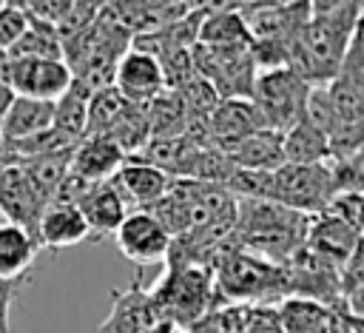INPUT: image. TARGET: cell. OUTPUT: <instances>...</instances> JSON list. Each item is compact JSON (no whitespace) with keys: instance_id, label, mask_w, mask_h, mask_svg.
Here are the masks:
<instances>
[{"instance_id":"obj_27","label":"cell","mask_w":364,"mask_h":333,"mask_svg":"<svg viewBox=\"0 0 364 333\" xmlns=\"http://www.w3.org/2000/svg\"><path fill=\"white\" fill-rule=\"evenodd\" d=\"M37 253H40V245L28 231L6 219L0 222V279L31 276Z\"/></svg>"},{"instance_id":"obj_40","label":"cell","mask_w":364,"mask_h":333,"mask_svg":"<svg viewBox=\"0 0 364 333\" xmlns=\"http://www.w3.org/2000/svg\"><path fill=\"white\" fill-rule=\"evenodd\" d=\"M9 80H11V57L6 51H0V88H9Z\"/></svg>"},{"instance_id":"obj_45","label":"cell","mask_w":364,"mask_h":333,"mask_svg":"<svg viewBox=\"0 0 364 333\" xmlns=\"http://www.w3.org/2000/svg\"><path fill=\"white\" fill-rule=\"evenodd\" d=\"M0 222H3V216H0Z\"/></svg>"},{"instance_id":"obj_23","label":"cell","mask_w":364,"mask_h":333,"mask_svg":"<svg viewBox=\"0 0 364 333\" xmlns=\"http://www.w3.org/2000/svg\"><path fill=\"white\" fill-rule=\"evenodd\" d=\"M117 182L134 211L151 208L171 188V176L165 171H159L148 162H139V159H125L122 168L117 171Z\"/></svg>"},{"instance_id":"obj_11","label":"cell","mask_w":364,"mask_h":333,"mask_svg":"<svg viewBox=\"0 0 364 333\" xmlns=\"http://www.w3.org/2000/svg\"><path fill=\"white\" fill-rule=\"evenodd\" d=\"M156 313L151 305V293L142 282V268L128 287L111 290V313L97 327V333H151L156 327Z\"/></svg>"},{"instance_id":"obj_36","label":"cell","mask_w":364,"mask_h":333,"mask_svg":"<svg viewBox=\"0 0 364 333\" xmlns=\"http://www.w3.org/2000/svg\"><path fill=\"white\" fill-rule=\"evenodd\" d=\"M28 285V276H20V279H0V330L3 333H11V322H9V313H11V305L14 299L20 296V290Z\"/></svg>"},{"instance_id":"obj_43","label":"cell","mask_w":364,"mask_h":333,"mask_svg":"<svg viewBox=\"0 0 364 333\" xmlns=\"http://www.w3.org/2000/svg\"><path fill=\"white\" fill-rule=\"evenodd\" d=\"M344 333H361V327H350V330H344Z\"/></svg>"},{"instance_id":"obj_32","label":"cell","mask_w":364,"mask_h":333,"mask_svg":"<svg viewBox=\"0 0 364 333\" xmlns=\"http://www.w3.org/2000/svg\"><path fill=\"white\" fill-rule=\"evenodd\" d=\"M247 305H213L182 333H242L247 322Z\"/></svg>"},{"instance_id":"obj_13","label":"cell","mask_w":364,"mask_h":333,"mask_svg":"<svg viewBox=\"0 0 364 333\" xmlns=\"http://www.w3.org/2000/svg\"><path fill=\"white\" fill-rule=\"evenodd\" d=\"M71 85V71L63 60H11L9 88L17 97L54 102Z\"/></svg>"},{"instance_id":"obj_25","label":"cell","mask_w":364,"mask_h":333,"mask_svg":"<svg viewBox=\"0 0 364 333\" xmlns=\"http://www.w3.org/2000/svg\"><path fill=\"white\" fill-rule=\"evenodd\" d=\"M273 310H276L282 333H321L341 316L333 307H324V305H318L313 299H301V296H284L282 302L273 305Z\"/></svg>"},{"instance_id":"obj_16","label":"cell","mask_w":364,"mask_h":333,"mask_svg":"<svg viewBox=\"0 0 364 333\" xmlns=\"http://www.w3.org/2000/svg\"><path fill=\"white\" fill-rule=\"evenodd\" d=\"M108 9L131 37L151 34L193 11L185 0H114Z\"/></svg>"},{"instance_id":"obj_34","label":"cell","mask_w":364,"mask_h":333,"mask_svg":"<svg viewBox=\"0 0 364 333\" xmlns=\"http://www.w3.org/2000/svg\"><path fill=\"white\" fill-rule=\"evenodd\" d=\"M26 31V11L14 6H0V51H9Z\"/></svg>"},{"instance_id":"obj_10","label":"cell","mask_w":364,"mask_h":333,"mask_svg":"<svg viewBox=\"0 0 364 333\" xmlns=\"http://www.w3.org/2000/svg\"><path fill=\"white\" fill-rule=\"evenodd\" d=\"M114 239H117V248L122 250V256L131 259L136 268L165 262L168 248H171V236L159 225V219L139 208L131 211L119 222V228L114 231Z\"/></svg>"},{"instance_id":"obj_8","label":"cell","mask_w":364,"mask_h":333,"mask_svg":"<svg viewBox=\"0 0 364 333\" xmlns=\"http://www.w3.org/2000/svg\"><path fill=\"white\" fill-rule=\"evenodd\" d=\"M250 43H279L287 46L296 40V34L310 20V3L307 0H259L239 9Z\"/></svg>"},{"instance_id":"obj_28","label":"cell","mask_w":364,"mask_h":333,"mask_svg":"<svg viewBox=\"0 0 364 333\" xmlns=\"http://www.w3.org/2000/svg\"><path fill=\"white\" fill-rule=\"evenodd\" d=\"M282 154H284V162L290 165H316L330 159L324 134L304 117L282 134Z\"/></svg>"},{"instance_id":"obj_29","label":"cell","mask_w":364,"mask_h":333,"mask_svg":"<svg viewBox=\"0 0 364 333\" xmlns=\"http://www.w3.org/2000/svg\"><path fill=\"white\" fill-rule=\"evenodd\" d=\"M6 54L11 60H63V46L54 26L26 14V31Z\"/></svg>"},{"instance_id":"obj_37","label":"cell","mask_w":364,"mask_h":333,"mask_svg":"<svg viewBox=\"0 0 364 333\" xmlns=\"http://www.w3.org/2000/svg\"><path fill=\"white\" fill-rule=\"evenodd\" d=\"M242 333H282L279 319H276V310H273L270 305L250 307V313H247V322H245V330H242Z\"/></svg>"},{"instance_id":"obj_44","label":"cell","mask_w":364,"mask_h":333,"mask_svg":"<svg viewBox=\"0 0 364 333\" xmlns=\"http://www.w3.org/2000/svg\"><path fill=\"white\" fill-rule=\"evenodd\" d=\"M0 6H6V0H0Z\"/></svg>"},{"instance_id":"obj_9","label":"cell","mask_w":364,"mask_h":333,"mask_svg":"<svg viewBox=\"0 0 364 333\" xmlns=\"http://www.w3.org/2000/svg\"><path fill=\"white\" fill-rule=\"evenodd\" d=\"M327 100L341 122H364V51L361 28L353 34L336 77L324 85Z\"/></svg>"},{"instance_id":"obj_5","label":"cell","mask_w":364,"mask_h":333,"mask_svg":"<svg viewBox=\"0 0 364 333\" xmlns=\"http://www.w3.org/2000/svg\"><path fill=\"white\" fill-rule=\"evenodd\" d=\"M310 85L296 77L290 68H270L259 71L250 88V102L256 105L264 128L284 134L304 117V102H307Z\"/></svg>"},{"instance_id":"obj_17","label":"cell","mask_w":364,"mask_h":333,"mask_svg":"<svg viewBox=\"0 0 364 333\" xmlns=\"http://www.w3.org/2000/svg\"><path fill=\"white\" fill-rule=\"evenodd\" d=\"M125 162V154L117 148V142L108 134H88L71 148L68 174L82 176L85 182H102L111 179Z\"/></svg>"},{"instance_id":"obj_14","label":"cell","mask_w":364,"mask_h":333,"mask_svg":"<svg viewBox=\"0 0 364 333\" xmlns=\"http://www.w3.org/2000/svg\"><path fill=\"white\" fill-rule=\"evenodd\" d=\"M114 88L131 102V105H145L151 102L156 94L165 91V77L162 68L156 63V57L128 48L114 71Z\"/></svg>"},{"instance_id":"obj_18","label":"cell","mask_w":364,"mask_h":333,"mask_svg":"<svg viewBox=\"0 0 364 333\" xmlns=\"http://www.w3.org/2000/svg\"><path fill=\"white\" fill-rule=\"evenodd\" d=\"M216 151H222L233 168H245V171H276L279 165H284V154H282V134L270 131V128H259L250 131L239 139L213 145Z\"/></svg>"},{"instance_id":"obj_35","label":"cell","mask_w":364,"mask_h":333,"mask_svg":"<svg viewBox=\"0 0 364 333\" xmlns=\"http://www.w3.org/2000/svg\"><path fill=\"white\" fill-rule=\"evenodd\" d=\"M71 3L74 0H31L26 6V14L48 23V26H57L68 11H71Z\"/></svg>"},{"instance_id":"obj_7","label":"cell","mask_w":364,"mask_h":333,"mask_svg":"<svg viewBox=\"0 0 364 333\" xmlns=\"http://www.w3.org/2000/svg\"><path fill=\"white\" fill-rule=\"evenodd\" d=\"M330 196H333V188H330L327 162H316V165L284 162L273 171V202H279L290 211L316 216L324 211Z\"/></svg>"},{"instance_id":"obj_26","label":"cell","mask_w":364,"mask_h":333,"mask_svg":"<svg viewBox=\"0 0 364 333\" xmlns=\"http://www.w3.org/2000/svg\"><path fill=\"white\" fill-rule=\"evenodd\" d=\"M68 159H71V148H57V151H46V154L26 157V159L6 162V165H17L23 176L28 179V185L34 188V194L48 205L57 185L68 174Z\"/></svg>"},{"instance_id":"obj_30","label":"cell","mask_w":364,"mask_h":333,"mask_svg":"<svg viewBox=\"0 0 364 333\" xmlns=\"http://www.w3.org/2000/svg\"><path fill=\"white\" fill-rule=\"evenodd\" d=\"M196 43L216 46V48L250 46V34H247V26L239 11H205L202 23H199Z\"/></svg>"},{"instance_id":"obj_33","label":"cell","mask_w":364,"mask_h":333,"mask_svg":"<svg viewBox=\"0 0 364 333\" xmlns=\"http://www.w3.org/2000/svg\"><path fill=\"white\" fill-rule=\"evenodd\" d=\"M321 213H327L361 233V194H336L327 199Z\"/></svg>"},{"instance_id":"obj_38","label":"cell","mask_w":364,"mask_h":333,"mask_svg":"<svg viewBox=\"0 0 364 333\" xmlns=\"http://www.w3.org/2000/svg\"><path fill=\"white\" fill-rule=\"evenodd\" d=\"M191 9H202V11H239L242 6L259 3V0H185Z\"/></svg>"},{"instance_id":"obj_20","label":"cell","mask_w":364,"mask_h":333,"mask_svg":"<svg viewBox=\"0 0 364 333\" xmlns=\"http://www.w3.org/2000/svg\"><path fill=\"white\" fill-rule=\"evenodd\" d=\"M51 114H54V102L11 94V100L0 117V145L17 142L23 137H31L37 131L51 128Z\"/></svg>"},{"instance_id":"obj_24","label":"cell","mask_w":364,"mask_h":333,"mask_svg":"<svg viewBox=\"0 0 364 333\" xmlns=\"http://www.w3.org/2000/svg\"><path fill=\"white\" fill-rule=\"evenodd\" d=\"M88 97H91V91L71 80L65 94H60L54 100L51 131L57 134V139L65 148H74L88 134Z\"/></svg>"},{"instance_id":"obj_12","label":"cell","mask_w":364,"mask_h":333,"mask_svg":"<svg viewBox=\"0 0 364 333\" xmlns=\"http://www.w3.org/2000/svg\"><path fill=\"white\" fill-rule=\"evenodd\" d=\"M77 211L82 213L91 239L100 242L105 236H114V231L119 228V222L131 213V202L125 199V194H122V188L117 182V174H114L111 179L94 182L88 188V194L80 199Z\"/></svg>"},{"instance_id":"obj_31","label":"cell","mask_w":364,"mask_h":333,"mask_svg":"<svg viewBox=\"0 0 364 333\" xmlns=\"http://www.w3.org/2000/svg\"><path fill=\"white\" fill-rule=\"evenodd\" d=\"M128 108H131V102L114 85H105V88L94 91L88 97V134H108L122 120V114Z\"/></svg>"},{"instance_id":"obj_19","label":"cell","mask_w":364,"mask_h":333,"mask_svg":"<svg viewBox=\"0 0 364 333\" xmlns=\"http://www.w3.org/2000/svg\"><path fill=\"white\" fill-rule=\"evenodd\" d=\"M40 250H63L71 245H80L85 239H91L88 225L82 219V213L74 205H48L37 222V233H34Z\"/></svg>"},{"instance_id":"obj_21","label":"cell","mask_w":364,"mask_h":333,"mask_svg":"<svg viewBox=\"0 0 364 333\" xmlns=\"http://www.w3.org/2000/svg\"><path fill=\"white\" fill-rule=\"evenodd\" d=\"M259 128L264 122L250 100H219L208 117V145H222Z\"/></svg>"},{"instance_id":"obj_3","label":"cell","mask_w":364,"mask_h":333,"mask_svg":"<svg viewBox=\"0 0 364 333\" xmlns=\"http://www.w3.org/2000/svg\"><path fill=\"white\" fill-rule=\"evenodd\" d=\"M210 273H213L216 305H247V307L270 305L273 307L276 302L290 296L287 268L273 265L262 256H253L242 250L236 242L216 256V262L210 265Z\"/></svg>"},{"instance_id":"obj_2","label":"cell","mask_w":364,"mask_h":333,"mask_svg":"<svg viewBox=\"0 0 364 333\" xmlns=\"http://www.w3.org/2000/svg\"><path fill=\"white\" fill-rule=\"evenodd\" d=\"M310 216L290 211L273 199H236L233 242L273 265H287L304 242Z\"/></svg>"},{"instance_id":"obj_1","label":"cell","mask_w":364,"mask_h":333,"mask_svg":"<svg viewBox=\"0 0 364 333\" xmlns=\"http://www.w3.org/2000/svg\"><path fill=\"white\" fill-rule=\"evenodd\" d=\"M361 11L364 0H353L330 14H310L304 28L290 43L287 68L310 88L327 85L336 77L353 34L361 28Z\"/></svg>"},{"instance_id":"obj_22","label":"cell","mask_w":364,"mask_h":333,"mask_svg":"<svg viewBox=\"0 0 364 333\" xmlns=\"http://www.w3.org/2000/svg\"><path fill=\"white\" fill-rule=\"evenodd\" d=\"M358 242H361L358 231H353L350 225H344V222H338L327 213L310 216L307 231H304V245L313 248L316 253H321L324 259L336 262V265H344V259L355 250Z\"/></svg>"},{"instance_id":"obj_4","label":"cell","mask_w":364,"mask_h":333,"mask_svg":"<svg viewBox=\"0 0 364 333\" xmlns=\"http://www.w3.org/2000/svg\"><path fill=\"white\" fill-rule=\"evenodd\" d=\"M151 305L159 324H173L185 330L193 324L202 313H208L216 305L213 296V273L202 265H179L165 262L162 279L148 287Z\"/></svg>"},{"instance_id":"obj_6","label":"cell","mask_w":364,"mask_h":333,"mask_svg":"<svg viewBox=\"0 0 364 333\" xmlns=\"http://www.w3.org/2000/svg\"><path fill=\"white\" fill-rule=\"evenodd\" d=\"M193 74L205 80L219 100H250V88L256 80V65L250 57V46H202L193 48Z\"/></svg>"},{"instance_id":"obj_42","label":"cell","mask_w":364,"mask_h":333,"mask_svg":"<svg viewBox=\"0 0 364 333\" xmlns=\"http://www.w3.org/2000/svg\"><path fill=\"white\" fill-rule=\"evenodd\" d=\"M6 3H9V6H14V9H23V11H26V6H28L31 0H6Z\"/></svg>"},{"instance_id":"obj_15","label":"cell","mask_w":364,"mask_h":333,"mask_svg":"<svg viewBox=\"0 0 364 333\" xmlns=\"http://www.w3.org/2000/svg\"><path fill=\"white\" fill-rule=\"evenodd\" d=\"M46 208L48 205L34 194V188L28 185V179L17 165H0V216L6 222L20 225L34 236Z\"/></svg>"},{"instance_id":"obj_46","label":"cell","mask_w":364,"mask_h":333,"mask_svg":"<svg viewBox=\"0 0 364 333\" xmlns=\"http://www.w3.org/2000/svg\"><path fill=\"white\" fill-rule=\"evenodd\" d=\"M0 333H3V330H0Z\"/></svg>"},{"instance_id":"obj_39","label":"cell","mask_w":364,"mask_h":333,"mask_svg":"<svg viewBox=\"0 0 364 333\" xmlns=\"http://www.w3.org/2000/svg\"><path fill=\"white\" fill-rule=\"evenodd\" d=\"M307 3H310V14H330V11H336L353 0H307Z\"/></svg>"},{"instance_id":"obj_41","label":"cell","mask_w":364,"mask_h":333,"mask_svg":"<svg viewBox=\"0 0 364 333\" xmlns=\"http://www.w3.org/2000/svg\"><path fill=\"white\" fill-rule=\"evenodd\" d=\"M77 3H85V6H91V9H97V11H102V9H108L114 0H77Z\"/></svg>"}]
</instances>
